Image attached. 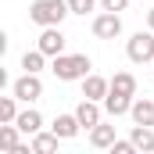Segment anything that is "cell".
<instances>
[{"mask_svg": "<svg viewBox=\"0 0 154 154\" xmlns=\"http://www.w3.org/2000/svg\"><path fill=\"white\" fill-rule=\"evenodd\" d=\"M65 14H72L68 0H32V7H29V22L39 25V29H47V25H61Z\"/></svg>", "mask_w": 154, "mask_h": 154, "instance_id": "1", "label": "cell"}, {"mask_svg": "<svg viewBox=\"0 0 154 154\" xmlns=\"http://www.w3.org/2000/svg\"><path fill=\"white\" fill-rule=\"evenodd\" d=\"M90 68H93V61H90L86 54H57V57H54V65H50V72L61 79V82L86 79V75H90Z\"/></svg>", "mask_w": 154, "mask_h": 154, "instance_id": "2", "label": "cell"}, {"mask_svg": "<svg viewBox=\"0 0 154 154\" xmlns=\"http://www.w3.org/2000/svg\"><path fill=\"white\" fill-rule=\"evenodd\" d=\"M125 57L133 65H154V29H140L136 36L125 39Z\"/></svg>", "mask_w": 154, "mask_h": 154, "instance_id": "3", "label": "cell"}, {"mask_svg": "<svg viewBox=\"0 0 154 154\" xmlns=\"http://www.w3.org/2000/svg\"><path fill=\"white\" fill-rule=\"evenodd\" d=\"M11 93H14L22 104H32V100H39V97H43V79H39L36 72H25L22 79H14Z\"/></svg>", "mask_w": 154, "mask_h": 154, "instance_id": "4", "label": "cell"}, {"mask_svg": "<svg viewBox=\"0 0 154 154\" xmlns=\"http://www.w3.org/2000/svg\"><path fill=\"white\" fill-rule=\"evenodd\" d=\"M39 50L47 54V57H57V54H65V32H61V25H47L43 32H39Z\"/></svg>", "mask_w": 154, "mask_h": 154, "instance_id": "5", "label": "cell"}, {"mask_svg": "<svg viewBox=\"0 0 154 154\" xmlns=\"http://www.w3.org/2000/svg\"><path fill=\"white\" fill-rule=\"evenodd\" d=\"M118 32H122V18H118V11H104V14L93 18V36H97V39H115Z\"/></svg>", "mask_w": 154, "mask_h": 154, "instance_id": "6", "label": "cell"}, {"mask_svg": "<svg viewBox=\"0 0 154 154\" xmlns=\"http://www.w3.org/2000/svg\"><path fill=\"white\" fill-rule=\"evenodd\" d=\"M129 118H133V125H154V100L151 97H133Z\"/></svg>", "mask_w": 154, "mask_h": 154, "instance_id": "7", "label": "cell"}, {"mask_svg": "<svg viewBox=\"0 0 154 154\" xmlns=\"http://www.w3.org/2000/svg\"><path fill=\"white\" fill-rule=\"evenodd\" d=\"M108 90H111V79H104V75H90L82 79V97H90V100H100L104 104V97H108Z\"/></svg>", "mask_w": 154, "mask_h": 154, "instance_id": "8", "label": "cell"}, {"mask_svg": "<svg viewBox=\"0 0 154 154\" xmlns=\"http://www.w3.org/2000/svg\"><path fill=\"white\" fill-rule=\"evenodd\" d=\"M75 118L82 122V129H93L97 122H104V111H100V100H90V97H86V100H82V104L75 108Z\"/></svg>", "mask_w": 154, "mask_h": 154, "instance_id": "9", "label": "cell"}, {"mask_svg": "<svg viewBox=\"0 0 154 154\" xmlns=\"http://www.w3.org/2000/svg\"><path fill=\"white\" fill-rule=\"evenodd\" d=\"M129 108H133V97H129V93H115V90H108V97H104V111H108L111 118L129 115Z\"/></svg>", "mask_w": 154, "mask_h": 154, "instance_id": "10", "label": "cell"}, {"mask_svg": "<svg viewBox=\"0 0 154 154\" xmlns=\"http://www.w3.org/2000/svg\"><path fill=\"white\" fill-rule=\"evenodd\" d=\"M115 125H104V122H97L93 129H90V143L97 147V151H111V143H115Z\"/></svg>", "mask_w": 154, "mask_h": 154, "instance_id": "11", "label": "cell"}, {"mask_svg": "<svg viewBox=\"0 0 154 154\" xmlns=\"http://www.w3.org/2000/svg\"><path fill=\"white\" fill-rule=\"evenodd\" d=\"M14 122H18V129H22L25 136H36L39 129H43V115H39L36 108H25V111H18V118H14Z\"/></svg>", "mask_w": 154, "mask_h": 154, "instance_id": "12", "label": "cell"}, {"mask_svg": "<svg viewBox=\"0 0 154 154\" xmlns=\"http://www.w3.org/2000/svg\"><path fill=\"white\" fill-rule=\"evenodd\" d=\"M50 129H54V133H57L61 140H72V136L79 133V129H82V122H79L75 115H57V118H54V125H50Z\"/></svg>", "mask_w": 154, "mask_h": 154, "instance_id": "13", "label": "cell"}, {"mask_svg": "<svg viewBox=\"0 0 154 154\" xmlns=\"http://www.w3.org/2000/svg\"><path fill=\"white\" fill-rule=\"evenodd\" d=\"M18 133H22V129H18V122H0V151H4V154H11L18 143H22V140H18Z\"/></svg>", "mask_w": 154, "mask_h": 154, "instance_id": "14", "label": "cell"}, {"mask_svg": "<svg viewBox=\"0 0 154 154\" xmlns=\"http://www.w3.org/2000/svg\"><path fill=\"white\" fill-rule=\"evenodd\" d=\"M129 140L136 143V151H143V154H151V151H154V129H151V125H133Z\"/></svg>", "mask_w": 154, "mask_h": 154, "instance_id": "15", "label": "cell"}, {"mask_svg": "<svg viewBox=\"0 0 154 154\" xmlns=\"http://www.w3.org/2000/svg\"><path fill=\"white\" fill-rule=\"evenodd\" d=\"M57 140H61V136H57L54 129H50V133L39 129L36 136H32V154H54V151H57Z\"/></svg>", "mask_w": 154, "mask_h": 154, "instance_id": "16", "label": "cell"}, {"mask_svg": "<svg viewBox=\"0 0 154 154\" xmlns=\"http://www.w3.org/2000/svg\"><path fill=\"white\" fill-rule=\"evenodd\" d=\"M111 90L136 97V75H133V72H115V75H111Z\"/></svg>", "mask_w": 154, "mask_h": 154, "instance_id": "17", "label": "cell"}, {"mask_svg": "<svg viewBox=\"0 0 154 154\" xmlns=\"http://www.w3.org/2000/svg\"><path fill=\"white\" fill-rule=\"evenodd\" d=\"M43 65H47V54H43V50H25V54H22V68H25V72H43Z\"/></svg>", "mask_w": 154, "mask_h": 154, "instance_id": "18", "label": "cell"}, {"mask_svg": "<svg viewBox=\"0 0 154 154\" xmlns=\"http://www.w3.org/2000/svg\"><path fill=\"white\" fill-rule=\"evenodd\" d=\"M18 118V97H0V122H14Z\"/></svg>", "mask_w": 154, "mask_h": 154, "instance_id": "19", "label": "cell"}, {"mask_svg": "<svg viewBox=\"0 0 154 154\" xmlns=\"http://www.w3.org/2000/svg\"><path fill=\"white\" fill-rule=\"evenodd\" d=\"M68 7H72V14H82V18H86V14L97 7V0H68Z\"/></svg>", "mask_w": 154, "mask_h": 154, "instance_id": "20", "label": "cell"}, {"mask_svg": "<svg viewBox=\"0 0 154 154\" xmlns=\"http://www.w3.org/2000/svg\"><path fill=\"white\" fill-rule=\"evenodd\" d=\"M133 151H136L133 140H115V143H111V154H133Z\"/></svg>", "mask_w": 154, "mask_h": 154, "instance_id": "21", "label": "cell"}, {"mask_svg": "<svg viewBox=\"0 0 154 154\" xmlns=\"http://www.w3.org/2000/svg\"><path fill=\"white\" fill-rule=\"evenodd\" d=\"M100 7H104V11H125L129 0H100Z\"/></svg>", "mask_w": 154, "mask_h": 154, "instance_id": "22", "label": "cell"}, {"mask_svg": "<svg viewBox=\"0 0 154 154\" xmlns=\"http://www.w3.org/2000/svg\"><path fill=\"white\" fill-rule=\"evenodd\" d=\"M147 29H154V7L147 11Z\"/></svg>", "mask_w": 154, "mask_h": 154, "instance_id": "23", "label": "cell"}, {"mask_svg": "<svg viewBox=\"0 0 154 154\" xmlns=\"http://www.w3.org/2000/svg\"><path fill=\"white\" fill-rule=\"evenodd\" d=\"M147 4H154V0H147Z\"/></svg>", "mask_w": 154, "mask_h": 154, "instance_id": "24", "label": "cell"}]
</instances>
